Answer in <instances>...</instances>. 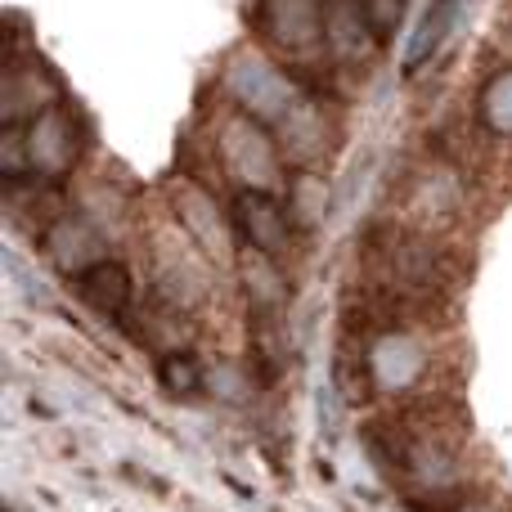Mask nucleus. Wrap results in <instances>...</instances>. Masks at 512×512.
Masks as SVG:
<instances>
[{
    "instance_id": "f257e3e1",
    "label": "nucleus",
    "mask_w": 512,
    "mask_h": 512,
    "mask_svg": "<svg viewBox=\"0 0 512 512\" xmlns=\"http://www.w3.org/2000/svg\"><path fill=\"white\" fill-rule=\"evenodd\" d=\"M77 292L86 297V306L104 310V315H122L131 306V274H126V265L95 256L77 270Z\"/></svg>"
},
{
    "instance_id": "f03ea898",
    "label": "nucleus",
    "mask_w": 512,
    "mask_h": 512,
    "mask_svg": "<svg viewBox=\"0 0 512 512\" xmlns=\"http://www.w3.org/2000/svg\"><path fill=\"white\" fill-rule=\"evenodd\" d=\"M239 225L256 252H279L283 239H288V216H283L279 198L256 194V189L239 198Z\"/></svg>"
},
{
    "instance_id": "7ed1b4c3",
    "label": "nucleus",
    "mask_w": 512,
    "mask_h": 512,
    "mask_svg": "<svg viewBox=\"0 0 512 512\" xmlns=\"http://www.w3.org/2000/svg\"><path fill=\"white\" fill-rule=\"evenodd\" d=\"M265 14H279L270 27L283 45H310L319 32H324L319 0H265Z\"/></svg>"
},
{
    "instance_id": "20e7f679",
    "label": "nucleus",
    "mask_w": 512,
    "mask_h": 512,
    "mask_svg": "<svg viewBox=\"0 0 512 512\" xmlns=\"http://www.w3.org/2000/svg\"><path fill=\"white\" fill-rule=\"evenodd\" d=\"M454 14H459V0H436V5H432V14H427V23L418 27L414 45H409V59H405V68H409V72H414L423 59H432V50L445 41V36H450Z\"/></svg>"
},
{
    "instance_id": "39448f33",
    "label": "nucleus",
    "mask_w": 512,
    "mask_h": 512,
    "mask_svg": "<svg viewBox=\"0 0 512 512\" xmlns=\"http://www.w3.org/2000/svg\"><path fill=\"white\" fill-rule=\"evenodd\" d=\"M158 373H162V387L176 391V396H189V391L203 387V369H198V360L194 355H185V351L167 355V360L158 364Z\"/></svg>"
},
{
    "instance_id": "423d86ee",
    "label": "nucleus",
    "mask_w": 512,
    "mask_h": 512,
    "mask_svg": "<svg viewBox=\"0 0 512 512\" xmlns=\"http://www.w3.org/2000/svg\"><path fill=\"white\" fill-rule=\"evenodd\" d=\"M405 14V0H364V18H369L373 36H391Z\"/></svg>"
}]
</instances>
